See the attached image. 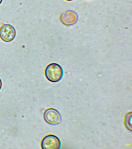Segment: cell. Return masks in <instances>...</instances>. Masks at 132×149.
Masks as SVG:
<instances>
[{"label":"cell","mask_w":132,"mask_h":149,"mask_svg":"<svg viewBox=\"0 0 132 149\" xmlns=\"http://www.w3.org/2000/svg\"><path fill=\"white\" fill-rule=\"evenodd\" d=\"M2 86H3V83H2V81L1 79L0 78V91L1 89Z\"/></svg>","instance_id":"cell-7"},{"label":"cell","mask_w":132,"mask_h":149,"mask_svg":"<svg viewBox=\"0 0 132 149\" xmlns=\"http://www.w3.org/2000/svg\"><path fill=\"white\" fill-rule=\"evenodd\" d=\"M86 1H89V0H86Z\"/></svg>","instance_id":"cell-10"},{"label":"cell","mask_w":132,"mask_h":149,"mask_svg":"<svg viewBox=\"0 0 132 149\" xmlns=\"http://www.w3.org/2000/svg\"><path fill=\"white\" fill-rule=\"evenodd\" d=\"M61 145L59 139L53 134L45 136L41 142V146L43 149H59L61 148Z\"/></svg>","instance_id":"cell-3"},{"label":"cell","mask_w":132,"mask_h":149,"mask_svg":"<svg viewBox=\"0 0 132 149\" xmlns=\"http://www.w3.org/2000/svg\"><path fill=\"white\" fill-rule=\"evenodd\" d=\"M17 31L13 26L4 24L0 27V37L3 41L9 42L16 37Z\"/></svg>","instance_id":"cell-4"},{"label":"cell","mask_w":132,"mask_h":149,"mask_svg":"<svg viewBox=\"0 0 132 149\" xmlns=\"http://www.w3.org/2000/svg\"><path fill=\"white\" fill-rule=\"evenodd\" d=\"M132 112L128 113L125 116L124 120L125 127L130 131H132Z\"/></svg>","instance_id":"cell-6"},{"label":"cell","mask_w":132,"mask_h":149,"mask_svg":"<svg viewBox=\"0 0 132 149\" xmlns=\"http://www.w3.org/2000/svg\"><path fill=\"white\" fill-rule=\"evenodd\" d=\"M79 19L78 14L73 10H67L60 16V20L64 25L69 26L77 23Z\"/></svg>","instance_id":"cell-5"},{"label":"cell","mask_w":132,"mask_h":149,"mask_svg":"<svg viewBox=\"0 0 132 149\" xmlns=\"http://www.w3.org/2000/svg\"><path fill=\"white\" fill-rule=\"evenodd\" d=\"M45 74L46 79L53 83L61 81L64 75V70L62 66L57 63H51L45 69Z\"/></svg>","instance_id":"cell-1"},{"label":"cell","mask_w":132,"mask_h":149,"mask_svg":"<svg viewBox=\"0 0 132 149\" xmlns=\"http://www.w3.org/2000/svg\"><path fill=\"white\" fill-rule=\"evenodd\" d=\"M66 1H74V0H66Z\"/></svg>","instance_id":"cell-9"},{"label":"cell","mask_w":132,"mask_h":149,"mask_svg":"<svg viewBox=\"0 0 132 149\" xmlns=\"http://www.w3.org/2000/svg\"><path fill=\"white\" fill-rule=\"evenodd\" d=\"M43 117L46 123L52 125L59 124L62 120V116L59 111L53 108L46 109L44 112Z\"/></svg>","instance_id":"cell-2"},{"label":"cell","mask_w":132,"mask_h":149,"mask_svg":"<svg viewBox=\"0 0 132 149\" xmlns=\"http://www.w3.org/2000/svg\"><path fill=\"white\" fill-rule=\"evenodd\" d=\"M3 0H0V4H1L2 3V2H3Z\"/></svg>","instance_id":"cell-8"}]
</instances>
